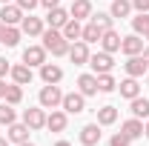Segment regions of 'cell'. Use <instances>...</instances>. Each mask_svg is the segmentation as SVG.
<instances>
[{
	"mask_svg": "<svg viewBox=\"0 0 149 146\" xmlns=\"http://www.w3.org/2000/svg\"><path fill=\"white\" fill-rule=\"evenodd\" d=\"M40 40H43L40 46H43L46 52H52L55 57H60V55H66V52H69V40L63 37V32H60V29H52V26H49V29H43Z\"/></svg>",
	"mask_w": 149,
	"mask_h": 146,
	"instance_id": "obj_1",
	"label": "cell"
},
{
	"mask_svg": "<svg viewBox=\"0 0 149 146\" xmlns=\"http://www.w3.org/2000/svg\"><path fill=\"white\" fill-rule=\"evenodd\" d=\"M37 100H40L43 109H57V106L63 103V92H60L57 83H46V86L40 89V95H37Z\"/></svg>",
	"mask_w": 149,
	"mask_h": 146,
	"instance_id": "obj_2",
	"label": "cell"
},
{
	"mask_svg": "<svg viewBox=\"0 0 149 146\" xmlns=\"http://www.w3.org/2000/svg\"><path fill=\"white\" fill-rule=\"evenodd\" d=\"M86 66H92V72L95 74H106V72H112V66H115V60H112V55L109 52H95V55H89V63Z\"/></svg>",
	"mask_w": 149,
	"mask_h": 146,
	"instance_id": "obj_3",
	"label": "cell"
},
{
	"mask_svg": "<svg viewBox=\"0 0 149 146\" xmlns=\"http://www.w3.org/2000/svg\"><path fill=\"white\" fill-rule=\"evenodd\" d=\"M66 55H69V60H72L74 66H86L92 52H89V43H83V40H74V43H69V52H66Z\"/></svg>",
	"mask_w": 149,
	"mask_h": 146,
	"instance_id": "obj_4",
	"label": "cell"
},
{
	"mask_svg": "<svg viewBox=\"0 0 149 146\" xmlns=\"http://www.w3.org/2000/svg\"><path fill=\"white\" fill-rule=\"evenodd\" d=\"M63 112L66 115H80V112L86 109V97L80 95V92H69V95H63Z\"/></svg>",
	"mask_w": 149,
	"mask_h": 146,
	"instance_id": "obj_5",
	"label": "cell"
},
{
	"mask_svg": "<svg viewBox=\"0 0 149 146\" xmlns=\"http://www.w3.org/2000/svg\"><path fill=\"white\" fill-rule=\"evenodd\" d=\"M20 20H23V9H20L17 3H3V9H0V23H6V26H20Z\"/></svg>",
	"mask_w": 149,
	"mask_h": 146,
	"instance_id": "obj_6",
	"label": "cell"
},
{
	"mask_svg": "<svg viewBox=\"0 0 149 146\" xmlns=\"http://www.w3.org/2000/svg\"><path fill=\"white\" fill-rule=\"evenodd\" d=\"M23 123L32 129V132H37V129L46 126V112H43V106H35V109H26L23 112Z\"/></svg>",
	"mask_w": 149,
	"mask_h": 146,
	"instance_id": "obj_7",
	"label": "cell"
},
{
	"mask_svg": "<svg viewBox=\"0 0 149 146\" xmlns=\"http://www.w3.org/2000/svg\"><path fill=\"white\" fill-rule=\"evenodd\" d=\"M20 32H23V35H29V37H40V35H43V20L35 17L32 12H29V15H23V20H20Z\"/></svg>",
	"mask_w": 149,
	"mask_h": 146,
	"instance_id": "obj_8",
	"label": "cell"
},
{
	"mask_svg": "<svg viewBox=\"0 0 149 146\" xmlns=\"http://www.w3.org/2000/svg\"><path fill=\"white\" fill-rule=\"evenodd\" d=\"M100 138H103V132H100V123L97 120L95 123H86V126L80 129V143L83 146H97Z\"/></svg>",
	"mask_w": 149,
	"mask_h": 146,
	"instance_id": "obj_9",
	"label": "cell"
},
{
	"mask_svg": "<svg viewBox=\"0 0 149 146\" xmlns=\"http://www.w3.org/2000/svg\"><path fill=\"white\" fill-rule=\"evenodd\" d=\"M120 52H123L126 57L141 55V52H143V37H141V35H126V37H120Z\"/></svg>",
	"mask_w": 149,
	"mask_h": 146,
	"instance_id": "obj_10",
	"label": "cell"
},
{
	"mask_svg": "<svg viewBox=\"0 0 149 146\" xmlns=\"http://www.w3.org/2000/svg\"><path fill=\"white\" fill-rule=\"evenodd\" d=\"M123 69H126V74L129 77H143V74L149 72V66H146V60H143V55H132L126 63H123Z\"/></svg>",
	"mask_w": 149,
	"mask_h": 146,
	"instance_id": "obj_11",
	"label": "cell"
},
{
	"mask_svg": "<svg viewBox=\"0 0 149 146\" xmlns=\"http://www.w3.org/2000/svg\"><path fill=\"white\" fill-rule=\"evenodd\" d=\"M23 63L26 66H43L46 63V49L43 46H26L23 49Z\"/></svg>",
	"mask_w": 149,
	"mask_h": 146,
	"instance_id": "obj_12",
	"label": "cell"
},
{
	"mask_svg": "<svg viewBox=\"0 0 149 146\" xmlns=\"http://www.w3.org/2000/svg\"><path fill=\"white\" fill-rule=\"evenodd\" d=\"M69 9H63V6H55V9H49V15H46V23L52 26V29H63L66 23H69Z\"/></svg>",
	"mask_w": 149,
	"mask_h": 146,
	"instance_id": "obj_13",
	"label": "cell"
},
{
	"mask_svg": "<svg viewBox=\"0 0 149 146\" xmlns=\"http://www.w3.org/2000/svg\"><path fill=\"white\" fill-rule=\"evenodd\" d=\"M6 129H9V132H6L9 143H23V140H29V132H32L26 123H17V120H15V123H9Z\"/></svg>",
	"mask_w": 149,
	"mask_h": 146,
	"instance_id": "obj_14",
	"label": "cell"
},
{
	"mask_svg": "<svg viewBox=\"0 0 149 146\" xmlns=\"http://www.w3.org/2000/svg\"><path fill=\"white\" fill-rule=\"evenodd\" d=\"M100 49H103V52H109V55L120 52V35H118L115 29H106L103 37H100Z\"/></svg>",
	"mask_w": 149,
	"mask_h": 146,
	"instance_id": "obj_15",
	"label": "cell"
},
{
	"mask_svg": "<svg viewBox=\"0 0 149 146\" xmlns=\"http://www.w3.org/2000/svg\"><path fill=\"white\" fill-rule=\"evenodd\" d=\"M40 80L43 83H60L63 80V69L57 63H43L40 66Z\"/></svg>",
	"mask_w": 149,
	"mask_h": 146,
	"instance_id": "obj_16",
	"label": "cell"
},
{
	"mask_svg": "<svg viewBox=\"0 0 149 146\" xmlns=\"http://www.w3.org/2000/svg\"><path fill=\"white\" fill-rule=\"evenodd\" d=\"M66 123H69V117H66V112H60V109H52V115H46V129L49 132H63Z\"/></svg>",
	"mask_w": 149,
	"mask_h": 146,
	"instance_id": "obj_17",
	"label": "cell"
},
{
	"mask_svg": "<svg viewBox=\"0 0 149 146\" xmlns=\"http://www.w3.org/2000/svg\"><path fill=\"white\" fill-rule=\"evenodd\" d=\"M69 15H72L74 20H89L92 17V3H89V0H72Z\"/></svg>",
	"mask_w": 149,
	"mask_h": 146,
	"instance_id": "obj_18",
	"label": "cell"
},
{
	"mask_svg": "<svg viewBox=\"0 0 149 146\" xmlns=\"http://www.w3.org/2000/svg\"><path fill=\"white\" fill-rule=\"evenodd\" d=\"M77 92H80L83 97L97 95V74H80V77H77Z\"/></svg>",
	"mask_w": 149,
	"mask_h": 146,
	"instance_id": "obj_19",
	"label": "cell"
},
{
	"mask_svg": "<svg viewBox=\"0 0 149 146\" xmlns=\"http://www.w3.org/2000/svg\"><path fill=\"white\" fill-rule=\"evenodd\" d=\"M12 80H15V83H17V86H26V83H32V77H35V74H32V66H26V63H17V66H12Z\"/></svg>",
	"mask_w": 149,
	"mask_h": 146,
	"instance_id": "obj_20",
	"label": "cell"
},
{
	"mask_svg": "<svg viewBox=\"0 0 149 146\" xmlns=\"http://www.w3.org/2000/svg\"><path fill=\"white\" fill-rule=\"evenodd\" d=\"M120 132L129 135L132 140H138V138H143V120H141V117H129V120H123Z\"/></svg>",
	"mask_w": 149,
	"mask_h": 146,
	"instance_id": "obj_21",
	"label": "cell"
},
{
	"mask_svg": "<svg viewBox=\"0 0 149 146\" xmlns=\"http://www.w3.org/2000/svg\"><path fill=\"white\" fill-rule=\"evenodd\" d=\"M129 112H132V117H141V120H146L149 117V100L146 97H132L129 100Z\"/></svg>",
	"mask_w": 149,
	"mask_h": 146,
	"instance_id": "obj_22",
	"label": "cell"
},
{
	"mask_svg": "<svg viewBox=\"0 0 149 146\" xmlns=\"http://www.w3.org/2000/svg\"><path fill=\"white\" fill-rule=\"evenodd\" d=\"M118 86H120V95H123L126 100H132V97L141 95V83H138V77H129V74H126V80H120Z\"/></svg>",
	"mask_w": 149,
	"mask_h": 146,
	"instance_id": "obj_23",
	"label": "cell"
},
{
	"mask_svg": "<svg viewBox=\"0 0 149 146\" xmlns=\"http://www.w3.org/2000/svg\"><path fill=\"white\" fill-rule=\"evenodd\" d=\"M100 37H103V29H100L97 23H92V20H89V23L83 26V35H80V40H83V43H100Z\"/></svg>",
	"mask_w": 149,
	"mask_h": 146,
	"instance_id": "obj_24",
	"label": "cell"
},
{
	"mask_svg": "<svg viewBox=\"0 0 149 146\" xmlns=\"http://www.w3.org/2000/svg\"><path fill=\"white\" fill-rule=\"evenodd\" d=\"M60 32H63V37H66L69 43H74V40H80V35H83V26H80V20L69 17V23H66Z\"/></svg>",
	"mask_w": 149,
	"mask_h": 146,
	"instance_id": "obj_25",
	"label": "cell"
},
{
	"mask_svg": "<svg viewBox=\"0 0 149 146\" xmlns=\"http://www.w3.org/2000/svg\"><path fill=\"white\" fill-rule=\"evenodd\" d=\"M115 120H118V109L115 106H100L97 109V123L100 126H112Z\"/></svg>",
	"mask_w": 149,
	"mask_h": 146,
	"instance_id": "obj_26",
	"label": "cell"
},
{
	"mask_svg": "<svg viewBox=\"0 0 149 146\" xmlns=\"http://www.w3.org/2000/svg\"><path fill=\"white\" fill-rule=\"evenodd\" d=\"M129 12H132V0H112L109 9L112 17H129Z\"/></svg>",
	"mask_w": 149,
	"mask_h": 146,
	"instance_id": "obj_27",
	"label": "cell"
},
{
	"mask_svg": "<svg viewBox=\"0 0 149 146\" xmlns=\"http://www.w3.org/2000/svg\"><path fill=\"white\" fill-rule=\"evenodd\" d=\"M20 35H23L20 26H6V32H3V40H0V43L12 49V46H17V43H20Z\"/></svg>",
	"mask_w": 149,
	"mask_h": 146,
	"instance_id": "obj_28",
	"label": "cell"
},
{
	"mask_svg": "<svg viewBox=\"0 0 149 146\" xmlns=\"http://www.w3.org/2000/svg\"><path fill=\"white\" fill-rule=\"evenodd\" d=\"M132 32L135 35H146L149 32V12H138V17H132Z\"/></svg>",
	"mask_w": 149,
	"mask_h": 146,
	"instance_id": "obj_29",
	"label": "cell"
},
{
	"mask_svg": "<svg viewBox=\"0 0 149 146\" xmlns=\"http://www.w3.org/2000/svg\"><path fill=\"white\" fill-rule=\"evenodd\" d=\"M115 89H118V80L112 77V72H106V74H97V92L109 95V92H115Z\"/></svg>",
	"mask_w": 149,
	"mask_h": 146,
	"instance_id": "obj_30",
	"label": "cell"
},
{
	"mask_svg": "<svg viewBox=\"0 0 149 146\" xmlns=\"http://www.w3.org/2000/svg\"><path fill=\"white\" fill-rule=\"evenodd\" d=\"M15 106L12 103H0V126H9V123H15Z\"/></svg>",
	"mask_w": 149,
	"mask_h": 146,
	"instance_id": "obj_31",
	"label": "cell"
},
{
	"mask_svg": "<svg viewBox=\"0 0 149 146\" xmlns=\"http://www.w3.org/2000/svg\"><path fill=\"white\" fill-rule=\"evenodd\" d=\"M89 20H92V23H97L103 32H106V29H112V23H115V17H112L109 12H97V15L92 12V17H89Z\"/></svg>",
	"mask_w": 149,
	"mask_h": 146,
	"instance_id": "obj_32",
	"label": "cell"
},
{
	"mask_svg": "<svg viewBox=\"0 0 149 146\" xmlns=\"http://www.w3.org/2000/svg\"><path fill=\"white\" fill-rule=\"evenodd\" d=\"M20 100H23V86H17V83H12V86L6 89V103H12V106H17Z\"/></svg>",
	"mask_w": 149,
	"mask_h": 146,
	"instance_id": "obj_33",
	"label": "cell"
},
{
	"mask_svg": "<svg viewBox=\"0 0 149 146\" xmlns=\"http://www.w3.org/2000/svg\"><path fill=\"white\" fill-rule=\"evenodd\" d=\"M109 146H132V138L123 135V132H115V135L109 138Z\"/></svg>",
	"mask_w": 149,
	"mask_h": 146,
	"instance_id": "obj_34",
	"label": "cell"
},
{
	"mask_svg": "<svg viewBox=\"0 0 149 146\" xmlns=\"http://www.w3.org/2000/svg\"><path fill=\"white\" fill-rule=\"evenodd\" d=\"M15 3H17L23 12H32V9H37V6H40V0H15Z\"/></svg>",
	"mask_w": 149,
	"mask_h": 146,
	"instance_id": "obj_35",
	"label": "cell"
},
{
	"mask_svg": "<svg viewBox=\"0 0 149 146\" xmlns=\"http://www.w3.org/2000/svg\"><path fill=\"white\" fill-rule=\"evenodd\" d=\"M132 9L135 12H149V0H132Z\"/></svg>",
	"mask_w": 149,
	"mask_h": 146,
	"instance_id": "obj_36",
	"label": "cell"
},
{
	"mask_svg": "<svg viewBox=\"0 0 149 146\" xmlns=\"http://www.w3.org/2000/svg\"><path fill=\"white\" fill-rule=\"evenodd\" d=\"M9 72H12V63H9L6 57H0V77H6Z\"/></svg>",
	"mask_w": 149,
	"mask_h": 146,
	"instance_id": "obj_37",
	"label": "cell"
},
{
	"mask_svg": "<svg viewBox=\"0 0 149 146\" xmlns=\"http://www.w3.org/2000/svg\"><path fill=\"white\" fill-rule=\"evenodd\" d=\"M40 6H46V9H55V6H60V0H40Z\"/></svg>",
	"mask_w": 149,
	"mask_h": 146,
	"instance_id": "obj_38",
	"label": "cell"
},
{
	"mask_svg": "<svg viewBox=\"0 0 149 146\" xmlns=\"http://www.w3.org/2000/svg\"><path fill=\"white\" fill-rule=\"evenodd\" d=\"M6 89H9V83H6V77H0V97H6Z\"/></svg>",
	"mask_w": 149,
	"mask_h": 146,
	"instance_id": "obj_39",
	"label": "cell"
},
{
	"mask_svg": "<svg viewBox=\"0 0 149 146\" xmlns=\"http://www.w3.org/2000/svg\"><path fill=\"white\" fill-rule=\"evenodd\" d=\"M141 55H143V60H146V66H149V46L143 49V52H141Z\"/></svg>",
	"mask_w": 149,
	"mask_h": 146,
	"instance_id": "obj_40",
	"label": "cell"
},
{
	"mask_svg": "<svg viewBox=\"0 0 149 146\" xmlns=\"http://www.w3.org/2000/svg\"><path fill=\"white\" fill-rule=\"evenodd\" d=\"M55 146H72V143H69V140H57Z\"/></svg>",
	"mask_w": 149,
	"mask_h": 146,
	"instance_id": "obj_41",
	"label": "cell"
},
{
	"mask_svg": "<svg viewBox=\"0 0 149 146\" xmlns=\"http://www.w3.org/2000/svg\"><path fill=\"white\" fill-rule=\"evenodd\" d=\"M15 146H35L32 140H23V143H15Z\"/></svg>",
	"mask_w": 149,
	"mask_h": 146,
	"instance_id": "obj_42",
	"label": "cell"
},
{
	"mask_svg": "<svg viewBox=\"0 0 149 146\" xmlns=\"http://www.w3.org/2000/svg\"><path fill=\"white\" fill-rule=\"evenodd\" d=\"M143 135L149 138V117H146V126H143Z\"/></svg>",
	"mask_w": 149,
	"mask_h": 146,
	"instance_id": "obj_43",
	"label": "cell"
},
{
	"mask_svg": "<svg viewBox=\"0 0 149 146\" xmlns=\"http://www.w3.org/2000/svg\"><path fill=\"white\" fill-rule=\"evenodd\" d=\"M3 32H6V23H0V40H3Z\"/></svg>",
	"mask_w": 149,
	"mask_h": 146,
	"instance_id": "obj_44",
	"label": "cell"
},
{
	"mask_svg": "<svg viewBox=\"0 0 149 146\" xmlns=\"http://www.w3.org/2000/svg\"><path fill=\"white\" fill-rule=\"evenodd\" d=\"M0 146H9V138H0Z\"/></svg>",
	"mask_w": 149,
	"mask_h": 146,
	"instance_id": "obj_45",
	"label": "cell"
},
{
	"mask_svg": "<svg viewBox=\"0 0 149 146\" xmlns=\"http://www.w3.org/2000/svg\"><path fill=\"white\" fill-rule=\"evenodd\" d=\"M0 3H12V0H0Z\"/></svg>",
	"mask_w": 149,
	"mask_h": 146,
	"instance_id": "obj_46",
	"label": "cell"
},
{
	"mask_svg": "<svg viewBox=\"0 0 149 146\" xmlns=\"http://www.w3.org/2000/svg\"><path fill=\"white\" fill-rule=\"evenodd\" d=\"M143 37H146V40H149V32H146V35H143Z\"/></svg>",
	"mask_w": 149,
	"mask_h": 146,
	"instance_id": "obj_47",
	"label": "cell"
},
{
	"mask_svg": "<svg viewBox=\"0 0 149 146\" xmlns=\"http://www.w3.org/2000/svg\"><path fill=\"white\" fill-rule=\"evenodd\" d=\"M146 86H149V77H146Z\"/></svg>",
	"mask_w": 149,
	"mask_h": 146,
	"instance_id": "obj_48",
	"label": "cell"
}]
</instances>
